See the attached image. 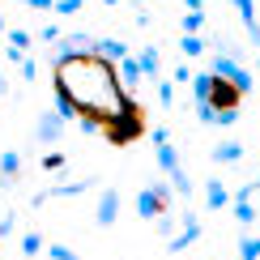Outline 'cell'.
I'll list each match as a JSON object with an SVG mask.
<instances>
[{"label":"cell","mask_w":260,"mask_h":260,"mask_svg":"<svg viewBox=\"0 0 260 260\" xmlns=\"http://www.w3.org/2000/svg\"><path fill=\"white\" fill-rule=\"evenodd\" d=\"M51 85L60 99L73 103L81 133H103L107 145L124 149L149 133L145 107L133 99V90H124L120 69L99 51L51 56Z\"/></svg>","instance_id":"obj_1"},{"label":"cell","mask_w":260,"mask_h":260,"mask_svg":"<svg viewBox=\"0 0 260 260\" xmlns=\"http://www.w3.org/2000/svg\"><path fill=\"white\" fill-rule=\"evenodd\" d=\"M17 175H21V154L5 149V154H0V188H9V183H13Z\"/></svg>","instance_id":"obj_11"},{"label":"cell","mask_w":260,"mask_h":260,"mask_svg":"<svg viewBox=\"0 0 260 260\" xmlns=\"http://www.w3.org/2000/svg\"><path fill=\"white\" fill-rule=\"evenodd\" d=\"M235 9H239V21L247 30V39H252V47H260V17H256V0H231Z\"/></svg>","instance_id":"obj_6"},{"label":"cell","mask_w":260,"mask_h":260,"mask_svg":"<svg viewBox=\"0 0 260 260\" xmlns=\"http://www.w3.org/2000/svg\"><path fill=\"white\" fill-rule=\"evenodd\" d=\"M167 209H171V188H167V183H149V188L137 192V213H141L145 222L162 218Z\"/></svg>","instance_id":"obj_3"},{"label":"cell","mask_w":260,"mask_h":260,"mask_svg":"<svg viewBox=\"0 0 260 260\" xmlns=\"http://www.w3.org/2000/svg\"><path fill=\"white\" fill-rule=\"evenodd\" d=\"M209 73H213V77H226L231 85H239V94H243V99L252 94V85H256V81H252V73H247L235 56H226V51H218V56L209 60Z\"/></svg>","instance_id":"obj_2"},{"label":"cell","mask_w":260,"mask_h":260,"mask_svg":"<svg viewBox=\"0 0 260 260\" xmlns=\"http://www.w3.org/2000/svg\"><path fill=\"white\" fill-rule=\"evenodd\" d=\"M35 39H43V43H60L64 35H60V26H43V30H39Z\"/></svg>","instance_id":"obj_23"},{"label":"cell","mask_w":260,"mask_h":260,"mask_svg":"<svg viewBox=\"0 0 260 260\" xmlns=\"http://www.w3.org/2000/svg\"><path fill=\"white\" fill-rule=\"evenodd\" d=\"M5 39H9V47H17V51H30V43H35L30 30H5Z\"/></svg>","instance_id":"obj_17"},{"label":"cell","mask_w":260,"mask_h":260,"mask_svg":"<svg viewBox=\"0 0 260 260\" xmlns=\"http://www.w3.org/2000/svg\"><path fill=\"white\" fill-rule=\"evenodd\" d=\"M94 51H99L103 60H111V64H120V60L128 56V43H120V39H94Z\"/></svg>","instance_id":"obj_12"},{"label":"cell","mask_w":260,"mask_h":260,"mask_svg":"<svg viewBox=\"0 0 260 260\" xmlns=\"http://www.w3.org/2000/svg\"><path fill=\"white\" fill-rule=\"evenodd\" d=\"M30 9H43V13H51V9H56V0H26Z\"/></svg>","instance_id":"obj_27"},{"label":"cell","mask_w":260,"mask_h":260,"mask_svg":"<svg viewBox=\"0 0 260 260\" xmlns=\"http://www.w3.org/2000/svg\"><path fill=\"white\" fill-rule=\"evenodd\" d=\"M141 5H145V0H141Z\"/></svg>","instance_id":"obj_33"},{"label":"cell","mask_w":260,"mask_h":260,"mask_svg":"<svg viewBox=\"0 0 260 260\" xmlns=\"http://www.w3.org/2000/svg\"><path fill=\"white\" fill-rule=\"evenodd\" d=\"M115 218H120V192H115V188H103L99 209H94V222H99V226H115Z\"/></svg>","instance_id":"obj_5"},{"label":"cell","mask_w":260,"mask_h":260,"mask_svg":"<svg viewBox=\"0 0 260 260\" xmlns=\"http://www.w3.org/2000/svg\"><path fill=\"white\" fill-rule=\"evenodd\" d=\"M81 9H85V0H56V9H51V13L73 17V13H81Z\"/></svg>","instance_id":"obj_21"},{"label":"cell","mask_w":260,"mask_h":260,"mask_svg":"<svg viewBox=\"0 0 260 260\" xmlns=\"http://www.w3.org/2000/svg\"><path fill=\"white\" fill-rule=\"evenodd\" d=\"M5 30H9V26H5V13H0V35H5Z\"/></svg>","instance_id":"obj_30"},{"label":"cell","mask_w":260,"mask_h":260,"mask_svg":"<svg viewBox=\"0 0 260 260\" xmlns=\"http://www.w3.org/2000/svg\"><path fill=\"white\" fill-rule=\"evenodd\" d=\"M47 256H51V260H81L73 247H64V243H47Z\"/></svg>","instance_id":"obj_22"},{"label":"cell","mask_w":260,"mask_h":260,"mask_svg":"<svg viewBox=\"0 0 260 260\" xmlns=\"http://www.w3.org/2000/svg\"><path fill=\"white\" fill-rule=\"evenodd\" d=\"M231 209H235V222H239L243 231H247V226L256 222V209H252V201H243V197H235V201H231Z\"/></svg>","instance_id":"obj_14"},{"label":"cell","mask_w":260,"mask_h":260,"mask_svg":"<svg viewBox=\"0 0 260 260\" xmlns=\"http://www.w3.org/2000/svg\"><path fill=\"white\" fill-rule=\"evenodd\" d=\"M64 167V154H43V171H60Z\"/></svg>","instance_id":"obj_24"},{"label":"cell","mask_w":260,"mask_h":260,"mask_svg":"<svg viewBox=\"0 0 260 260\" xmlns=\"http://www.w3.org/2000/svg\"><path fill=\"white\" fill-rule=\"evenodd\" d=\"M183 9H201V0H183Z\"/></svg>","instance_id":"obj_29"},{"label":"cell","mask_w":260,"mask_h":260,"mask_svg":"<svg viewBox=\"0 0 260 260\" xmlns=\"http://www.w3.org/2000/svg\"><path fill=\"white\" fill-rule=\"evenodd\" d=\"M226 205H231V188H226L222 179H209L205 183V209L218 213V209H226Z\"/></svg>","instance_id":"obj_8"},{"label":"cell","mask_w":260,"mask_h":260,"mask_svg":"<svg viewBox=\"0 0 260 260\" xmlns=\"http://www.w3.org/2000/svg\"><path fill=\"white\" fill-rule=\"evenodd\" d=\"M205 30V13L201 9H188V13H183V35H201Z\"/></svg>","instance_id":"obj_16"},{"label":"cell","mask_w":260,"mask_h":260,"mask_svg":"<svg viewBox=\"0 0 260 260\" xmlns=\"http://www.w3.org/2000/svg\"><path fill=\"white\" fill-rule=\"evenodd\" d=\"M154 85H158V103H162V107H175V81H162V77H158Z\"/></svg>","instance_id":"obj_20"},{"label":"cell","mask_w":260,"mask_h":260,"mask_svg":"<svg viewBox=\"0 0 260 260\" xmlns=\"http://www.w3.org/2000/svg\"><path fill=\"white\" fill-rule=\"evenodd\" d=\"M60 133H64V120L56 111H47V115H39V128H35V137L47 145V141H60Z\"/></svg>","instance_id":"obj_9"},{"label":"cell","mask_w":260,"mask_h":260,"mask_svg":"<svg viewBox=\"0 0 260 260\" xmlns=\"http://www.w3.org/2000/svg\"><path fill=\"white\" fill-rule=\"evenodd\" d=\"M213 162H218V167L243 162V145H239V141H218V145H213Z\"/></svg>","instance_id":"obj_10"},{"label":"cell","mask_w":260,"mask_h":260,"mask_svg":"<svg viewBox=\"0 0 260 260\" xmlns=\"http://www.w3.org/2000/svg\"><path fill=\"white\" fill-rule=\"evenodd\" d=\"M115 69H120V81H124V90H137V85L145 81V77H141V69H137V56H124L120 64H115Z\"/></svg>","instance_id":"obj_13"},{"label":"cell","mask_w":260,"mask_h":260,"mask_svg":"<svg viewBox=\"0 0 260 260\" xmlns=\"http://www.w3.org/2000/svg\"><path fill=\"white\" fill-rule=\"evenodd\" d=\"M103 5H120V0H103Z\"/></svg>","instance_id":"obj_31"},{"label":"cell","mask_w":260,"mask_h":260,"mask_svg":"<svg viewBox=\"0 0 260 260\" xmlns=\"http://www.w3.org/2000/svg\"><path fill=\"white\" fill-rule=\"evenodd\" d=\"M21 252H26V256H39V252H43V235H39V231H26V235H21Z\"/></svg>","instance_id":"obj_19"},{"label":"cell","mask_w":260,"mask_h":260,"mask_svg":"<svg viewBox=\"0 0 260 260\" xmlns=\"http://www.w3.org/2000/svg\"><path fill=\"white\" fill-rule=\"evenodd\" d=\"M17 5H26V0H17Z\"/></svg>","instance_id":"obj_32"},{"label":"cell","mask_w":260,"mask_h":260,"mask_svg":"<svg viewBox=\"0 0 260 260\" xmlns=\"http://www.w3.org/2000/svg\"><path fill=\"white\" fill-rule=\"evenodd\" d=\"M5 85H9V81H5V69H0V99H5Z\"/></svg>","instance_id":"obj_28"},{"label":"cell","mask_w":260,"mask_h":260,"mask_svg":"<svg viewBox=\"0 0 260 260\" xmlns=\"http://www.w3.org/2000/svg\"><path fill=\"white\" fill-rule=\"evenodd\" d=\"M17 69H21V77H26V81H35V77H39V64H35V60H21Z\"/></svg>","instance_id":"obj_25"},{"label":"cell","mask_w":260,"mask_h":260,"mask_svg":"<svg viewBox=\"0 0 260 260\" xmlns=\"http://www.w3.org/2000/svg\"><path fill=\"white\" fill-rule=\"evenodd\" d=\"M137 69H141V77L158 81V77H162V56H158V47H141V51H137Z\"/></svg>","instance_id":"obj_7"},{"label":"cell","mask_w":260,"mask_h":260,"mask_svg":"<svg viewBox=\"0 0 260 260\" xmlns=\"http://www.w3.org/2000/svg\"><path fill=\"white\" fill-rule=\"evenodd\" d=\"M197 239H201V218H197V213H188V218H183V231L167 239V252H183V247H192Z\"/></svg>","instance_id":"obj_4"},{"label":"cell","mask_w":260,"mask_h":260,"mask_svg":"<svg viewBox=\"0 0 260 260\" xmlns=\"http://www.w3.org/2000/svg\"><path fill=\"white\" fill-rule=\"evenodd\" d=\"M179 51H183V60H197V56H205V39L201 35H183L179 39Z\"/></svg>","instance_id":"obj_15"},{"label":"cell","mask_w":260,"mask_h":260,"mask_svg":"<svg viewBox=\"0 0 260 260\" xmlns=\"http://www.w3.org/2000/svg\"><path fill=\"white\" fill-rule=\"evenodd\" d=\"M239 260H260V239H252V235H239Z\"/></svg>","instance_id":"obj_18"},{"label":"cell","mask_w":260,"mask_h":260,"mask_svg":"<svg viewBox=\"0 0 260 260\" xmlns=\"http://www.w3.org/2000/svg\"><path fill=\"white\" fill-rule=\"evenodd\" d=\"M171 81H175V85H188V81H192V73H188V64H179V69H175V77H171Z\"/></svg>","instance_id":"obj_26"}]
</instances>
